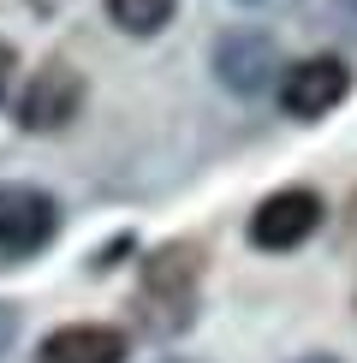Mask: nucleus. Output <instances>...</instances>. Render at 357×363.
<instances>
[{
    "label": "nucleus",
    "instance_id": "f257e3e1",
    "mask_svg": "<svg viewBox=\"0 0 357 363\" xmlns=\"http://www.w3.org/2000/svg\"><path fill=\"white\" fill-rule=\"evenodd\" d=\"M197 286H203V250L173 238V245L149 250L143 256V274H137V322L143 334L173 340L191 328L197 315Z\"/></svg>",
    "mask_w": 357,
    "mask_h": 363
},
{
    "label": "nucleus",
    "instance_id": "f03ea898",
    "mask_svg": "<svg viewBox=\"0 0 357 363\" xmlns=\"http://www.w3.org/2000/svg\"><path fill=\"white\" fill-rule=\"evenodd\" d=\"M274 89H280V113L322 119V113H334L339 101L351 96V66L339 54H310V60H292Z\"/></svg>",
    "mask_w": 357,
    "mask_h": 363
},
{
    "label": "nucleus",
    "instance_id": "7ed1b4c3",
    "mask_svg": "<svg viewBox=\"0 0 357 363\" xmlns=\"http://www.w3.org/2000/svg\"><path fill=\"white\" fill-rule=\"evenodd\" d=\"M54 233H60V203L42 185H0V256L6 262L48 250Z\"/></svg>",
    "mask_w": 357,
    "mask_h": 363
},
{
    "label": "nucleus",
    "instance_id": "20e7f679",
    "mask_svg": "<svg viewBox=\"0 0 357 363\" xmlns=\"http://www.w3.org/2000/svg\"><path fill=\"white\" fill-rule=\"evenodd\" d=\"M78 108H84V72L72 60H48L18 96V125L30 138H48V131H66Z\"/></svg>",
    "mask_w": 357,
    "mask_h": 363
},
{
    "label": "nucleus",
    "instance_id": "39448f33",
    "mask_svg": "<svg viewBox=\"0 0 357 363\" xmlns=\"http://www.w3.org/2000/svg\"><path fill=\"white\" fill-rule=\"evenodd\" d=\"M280 48L268 30H227L215 42V78L232 89V96H262L268 84H280Z\"/></svg>",
    "mask_w": 357,
    "mask_h": 363
},
{
    "label": "nucleus",
    "instance_id": "423d86ee",
    "mask_svg": "<svg viewBox=\"0 0 357 363\" xmlns=\"http://www.w3.org/2000/svg\"><path fill=\"white\" fill-rule=\"evenodd\" d=\"M322 226V196L304 185H286L274 196H262L250 215V245L256 250H298L310 233Z\"/></svg>",
    "mask_w": 357,
    "mask_h": 363
},
{
    "label": "nucleus",
    "instance_id": "0eeeda50",
    "mask_svg": "<svg viewBox=\"0 0 357 363\" xmlns=\"http://www.w3.org/2000/svg\"><path fill=\"white\" fill-rule=\"evenodd\" d=\"M125 334L108 322H72V328H54L48 340L36 345V363H125Z\"/></svg>",
    "mask_w": 357,
    "mask_h": 363
},
{
    "label": "nucleus",
    "instance_id": "6e6552de",
    "mask_svg": "<svg viewBox=\"0 0 357 363\" xmlns=\"http://www.w3.org/2000/svg\"><path fill=\"white\" fill-rule=\"evenodd\" d=\"M101 6H108L113 30H125V36H161L173 24L178 0H101Z\"/></svg>",
    "mask_w": 357,
    "mask_h": 363
},
{
    "label": "nucleus",
    "instance_id": "1a4fd4ad",
    "mask_svg": "<svg viewBox=\"0 0 357 363\" xmlns=\"http://www.w3.org/2000/svg\"><path fill=\"white\" fill-rule=\"evenodd\" d=\"M12 72H18V54H12V42H0V101L12 96Z\"/></svg>",
    "mask_w": 357,
    "mask_h": 363
},
{
    "label": "nucleus",
    "instance_id": "9d476101",
    "mask_svg": "<svg viewBox=\"0 0 357 363\" xmlns=\"http://www.w3.org/2000/svg\"><path fill=\"white\" fill-rule=\"evenodd\" d=\"M12 334H18V310L0 304V352H6V340H12Z\"/></svg>",
    "mask_w": 357,
    "mask_h": 363
},
{
    "label": "nucleus",
    "instance_id": "9b49d317",
    "mask_svg": "<svg viewBox=\"0 0 357 363\" xmlns=\"http://www.w3.org/2000/svg\"><path fill=\"white\" fill-rule=\"evenodd\" d=\"M298 363H339V357H327V352H310V357H298Z\"/></svg>",
    "mask_w": 357,
    "mask_h": 363
},
{
    "label": "nucleus",
    "instance_id": "f8f14e48",
    "mask_svg": "<svg viewBox=\"0 0 357 363\" xmlns=\"http://www.w3.org/2000/svg\"><path fill=\"white\" fill-rule=\"evenodd\" d=\"M167 363H197V357H167Z\"/></svg>",
    "mask_w": 357,
    "mask_h": 363
},
{
    "label": "nucleus",
    "instance_id": "ddd939ff",
    "mask_svg": "<svg viewBox=\"0 0 357 363\" xmlns=\"http://www.w3.org/2000/svg\"><path fill=\"white\" fill-rule=\"evenodd\" d=\"M244 6H250V0H244Z\"/></svg>",
    "mask_w": 357,
    "mask_h": 363
}]
</instances>
